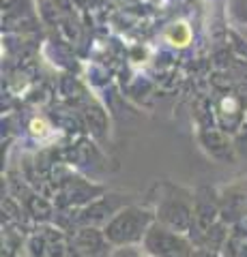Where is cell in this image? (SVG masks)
<instances>
[{
  "label": "cell",
  "instance_id": "obj_5",
  "mask_svg": "<svg viewBox=\"0 0 247 257\" xmlns=\"http://www.w3.org/2000/svg\"><path fill=\"white\" fill-rule=\"evenodd\" d=\"M247 118V86H236L215 101V120L224 133H234Z\"/></svg>",
  "mask_w": 247,
  "mask_h": 257
},
{
  "label": "cell",
  "instance_id": "obj_12",
  "mask_svg": "<svg viewBox=\"0 0 247 257\" xmlns=\"http://www.w3.org/2000/svg\"><path fill=\"white\" fill-rule=\"evenodd\" d=\"M112 257H142V255L133 246H118V251H114Z\"/></svg>",
  "mask_w": 247,
  "mask_h": 257
},
{
  "label": "cell",
  "instance_id": "obj_14",
  "mask_svg": "<svg viewBox=\"0 0 247 257\" xmlns=\"http://www.w3.org/2000/svg\"><path fill=\"white\" fill-rule=\"evenodd\" d=\"M194 257H219V253H215V251H209V248H200V246H196V251H194Z\"/></svg>",
  "mask_w": 247,
  "mask_h": 257
},
{
  "label": "cell",
  "instance_id": "obj_8",
  "mask_svg": "<svg viewBox=\"0 0 247 257\" xmlns=\"http://www.w3.org/2000/svg\"><path fill=\"white\" fill-rule=\"evenodd\" d=\"M166 39L177 47H185L191 41V28L187 26V22H174L166 28Z\"/></svg>",
  "mask_w": 247,
  "mask_h": 257
},
{
  "label": "cell",
  "instance_id": "obj_11",
  "mask_svg": "<svg viewBox=\"0 0 247 257\" xmlns=\"http://www.w3.org/2000/svg\"><path fill=\"white\" fill-rule=\"evenodd\" d=\"M232 41H234V50L238 52V56L247 60V39L241 37V35H236V32H232ZM245 60H243V62H245Z\"/></svg>",
  "mask_w": 247,
  "mask_h": 257
},
{
  "label": "cell",
  "instance_id": "obj_6",
  "mask_svg": "<svg viewBox=\"0 0 247 257\" xmlns=\"http://www.w3.org/2000/svg\"><path fill=\"white\" fill-rule=\"evenodd\" d=\"M127 204H129V202H127V197H123V195H114V193H110V195H101L99 199L91 202L82 210V214H79V223L93 225V227L101 225V227H103V225H106Z\"/></svg>",
  "mask_w": 247,
  "mask_h": 257
},
{
  "label": "cell",
  "instance_id": "obj_7",
  "mask_svg": "<svg viewBox=\"0 0 247 257\" xmlns=\"http://www.w3.org/2000/svg\"><path fill=\"white\" fill-rule=\"evenodd\" d=\"M198 140H200L202 148L209 152L213 159H217V161H232L234 159V148L221 128H202V131L198 133Z\"/></svg>",
  "mask_w": 247,
  "mask_h": 257
},
{
  "label": "cell",
  "instance_id": "obj_2",
  "mask_svg": "<svg viewBox=\"0 0 247 257\" xmlns=\"http://www.w3.org/2000/svg\"><path fill=\"white\" fill-rule=\"evenodd\" d=\"M155 221V212L150 208L127 204L101 229L112 246H135L146 238Z\"/></svg>",
  "mask_w": 247,
  "mask_h": 257
},
{
  "label": "cell",
  "instance_id": "obj_4",
  "mask_svg": "<svg viewBox=\"0 0 247 257\" xmlns=\"http://www.w3.org/2000/svg\"><path fill=\"white\" fill-rule=\"evenodd\" d=\"M217 221H221V197L211 187H198L194 191V227L189 231V240L198 244Z\"/></svg>",
  "mask_w": 247,
  "mask_h": 257
},
{
  "label": "cell",
  "instance_id": "obj_9",
  "mask_svg": "<svg viewBox=\"0 0 247 257\" xmlns=\"http://www.w3.org/2000/svg\"><path fill=\"white\" fill-rule=\"evenodd\" d=\"M221 255L224 257H247V236L232 231L228 236V242L221 248Z\"/></svg>",
  "mask_w": 247,
  "mask_h": 257
},
{
  "label": "cell",
  "instance_id": "obj_1",
  "mask_svg": "<svg viewBox=\"0 0 247 257\" xmlns=\"http://www.w3.org/2000/svg\"><path fill=\"white\" fill-rule=\"evenodd\" d=\"M157 199H155V219L157 223L166 225L179 234L189 236L194 227V191L170 180L155 184Z\"/></svg>",
  "mask_w": 247,
  "mask_h": 257
},
{
  "label": "cell",
  "instance_id": "obj_3",
  "mask_svg": "<svg viewBox=\"0 0 247 257\" xmlns=\"http://www.w3.org/2000/svg\"><path fill=\"white\" fill-rule=\"evenodd\" d=\"M142 246L148 257H194L196 251V244L189 240V236L179 234L157 221L142 240Z\"/></svg>",
  "mask_w": 247,
  "mask_h": 257
},
{
  "label": "cell",
  "instance_id": "obj_13",
  "mask_svg": "<svg viewBox=\"0 0 247 257\" xmlns=\"http://www.w3.org/2000/svg\"><path fill=\"white\" fill-rule=\"evenodd\" d=\"M30 131H33L35 135H45V122H43V120H33Z\"/></svg>",
  "mask_w": 247,
  "mask_h": 257
},
{
  "label": "cell",
  "instance_id": "obj_10",
  "mask_svg": "<svg viewBox=\"0 0 247 257\" xmlns=\"http://www.w3.org/2000/svg\"><path fill=\"white\" fill-rule=\"evenodd\" d=\"M228 11H230V18L234 20V24L247 28V0H232Z\"/></svg>",
  "mask_w": 247,
  "mask_h": 257
}]
</instances>
